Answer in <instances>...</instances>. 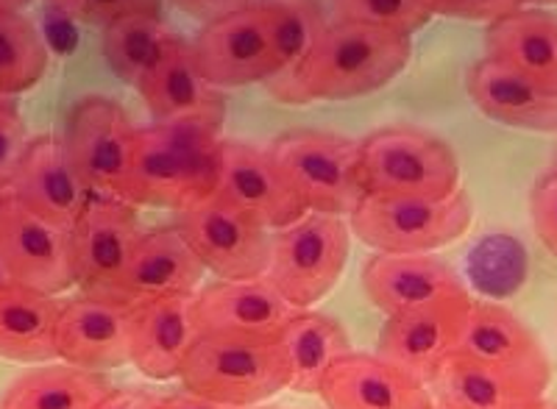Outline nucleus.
Segmentation results:
<instances>
[{"label":"nucleus","mask_w":557,"mask_h":409,"mask_svg":"<svg viewBox=\"0 0 557 409\" xmlns=\"http://www.w3.org/2000/svg\"><path fill=\"white\" fill-rule=\"evenodd\" d=\"M410 59L407 34L330 20L310 51L265 87L282 103L357 101L396 82Z\"/></svg>","instance_id":"f257e3e1"},{"label":"nucleus","mask_w":557,"mask_h":409,"mask_svg":"<svg viewBox=\"0 0 557 409\" xmlns=\"http://www.w3.org/2000/svg\"><path fill=\"white\" fill-rule=\"evenodd\" d=\"M221 126L151 123L137 128L126 201L184 212L215 193Z\"/></svg>","instance_id":"f03ea898"},{"label":"nucleus","mask_w":557,"mask_h":409,"mask_svg":"<svg viewBox=\"0 0 557 409\" xmlns=\"http://www.w3.org/2000/svg\"><path fill=\"white\" fill-rule=\"evenodd\" d=\"M178 382L187 393L221 407L251 409L287 391L290 371L278 340L196 337Z\"/></svg>","instance_id":"7ed1b4c3"},{"label":"nucleus","mask_w":557,"mask_h":409,"mask_svg":"<svg viewBox=\"0 0 557 409\" xmlns=\"http://www.w3.org/2000/svg\"><path fill=\"white\" fill-rule=\"evenodd\" d=\"M360 187L382 198H449L462 187L460 159L437 134L387 126L360 139Z\"/></svg>","instance_id":"20e7f679"},{"label":"nucleus","mask_w":557,"mask_h":409,"mask_svg":"<svg viewBox=\"0 0 557 409\" xmlns=\"http://www.w3.org/2000/svg\"><path fill=\"white\" fill-rule=\"evenodd\" d=\"M346 221L376 253H435L469 234L474 203L462 187L449 198L362 196Z\"/></svg>","instance_id":"39448f33"},{"label":"nucleus","mask_w":557,"mask_h":409,"mask_svg":"<svg viewBox=\"0 0 557 409\" xmlns=\"http://www.w3.org/2000/svg\"><path fill=\"white\" fill-rule=\"evenodd\" d=\"M307 212L348 218L362 201L360 142L321 128L278 134L265 148Z\"/></svg>","instance_id":"423d86ee"},{"label":"nucleus","mask_w":557,"mask_h":409,"mask_svg":"<svg viewBox=\"0 0 557 409\" xmlns=\"http://www.w3.org/2000/svg\"><path fill=\"white\" fill-rule=\"evenodd\" d=\"M351 228L346 218L305 212L271 234L265 278L290 307L312 309L335 290L348 262Z\"/></svg>","instance_id":"0eeeda50"},{"label":"nucleus","mask_w":557,"mask_h":409,"mask_svg":"<svg viewBox=\"0 0 557 409\" xmlns=\"http://www.w3.org/2000/svg\"><path fill=\"white\" fill-rule=\"evenodd\" d=\"M143 232L134 203L92 193L67 232L73 284L84 296L126 303L128 262Z\"/></svg>","instance_id":"6e6552de"},{"label":"nucleus","mask_w":557,"mask_h":409,"mask_svg":"<svg viewBox=\"0 0 557 409\" xmlns=\"http://www.w3.org/2000/svg\"><path fill=\"white\" fill-rule=\"evenodd\" d=\"M137 126L126 109L103 95H87L70 109L59 134L70 164L98 196L126 201Z\"/></svg>","instance_id":"1a4fd4ad"},{"label":"nucleus","mask_w":557,"mask_h":409,"mask_svg":"<svg viewBox=\"0 0 557 409\" xmlns=\"http://www.w3.org/2000/svg\"><path fill=\"white\" fill-rule=\"evenodd\" d=\"M173 226L201 259L203 271L218 278L265 276L271 259V234L248 214L218 198L215 193L196 207L176 212Z\"/></svg>","instance_id":"9d476101"},{"label":"nucleus","mask_w":557,"mask_h":409,"mask_svg":"<svg viewBox=\"0 0 557 409\" xmlns=\"http://www.w3.org/2000/svg\"><path fill=\"white\" fill-rule=\"evenodd\" d=\"M190 45L201 76L218 89L268 84L282 73L271 28L257 3L203 23Z\"/></svg>","instance_id":"9b49d317"},{"label":"nucleus","mask_w":557,"mask_h":409,"mask_svg":"<svg viewBox=\"0 0 557 409\" xmlns=\"http://www.w3.org/2000/svg\"><path fill=\"white\" fill-rule=\"evenodd\" d=\"M193 326L198 337H248L278 340L298 309L290 307L265 276L218 278L196 290L190 301Z\"/></svg>","instance_id":"f8f14e48"},{"label":"nucleus","mask_w":557,"mask_h":409,"mask_svg":"<svg viewBox=\"0 0 557 409\" xmlns=\"http://www.w3.org/2000/svg\"><path fill=\"white\" fill-rule=\"evenodd\" d=\"M215 196L268 232L290 226L307 212L271 153L240 139H221Z\"/></svg>","instance_id":"ddd939ff"},{"label":"nucleus","mask_w":557,"mask_h":409,"mask_svg":"<svg viewBox=\"0 0 557 409\" xmlns=\"http://www.w3.org/2000/svg\"><path fill=\"white\" fill-rule=\"evenodd\" d=\"M0 253L20 287L57 298L76 287L70 268V234L34 214L12 193L0 209Z\"/></svg>","instance_id":"4468645a"},{"label":"nucleus","mask_w":557,"mask_h":409,"mask_svg":"<svg viewBox=\"0 0 557 409\" xmlns=\"http://www.w3.org/2000/svg\"><path fill=\"white\" fill-rule=\"evenodd\" d=\"M57 359L89 373H109L132 359V303L78 296L62 301Z\"/></svg>","instance_id":"2eb2a0df"},{"label":"nucleus","mask_w":557,"mask_h":409,"mask_svg":"<svg viewBox=\"0 0 557 409\" xmlns=\"http://www.w3.org/2000/svg\"><path fill=\"white\" fill-rule=\"evenodd\" d=\"M471 301L474 298L466 296L387 318L380 334L376 357L430 387L437 368L460 348Z\"/></svg>","instance_id":"dca6fc26"},{"label":"nucleus","mask_w":557,"mask_h":409,"mask_svg":"<svg viewBox=\"0 0 557 409\" xmlns=\"http://www.w3.org/2000/svg\"><path fill=\"white\" fill-rule=\"evenodd\" d=\"M362 287L387 318L471 296L460 273L437 253H374L362 268Z\"/></svg>","instance_id":"f3484780"},{"label":"nucleus","mask_w":557,"mask_h":409,"mask_svg":"<svg viewBox=\"0 0 557 409\" xmlns=\"http://www.w3.org/2000/svg\"><path fill=\"white\" fill-rule=\"evenodd\" d=\"M9 193L20 203H26L34 214L64 232L73 228L92 196V189L82 182L76 168L70 164L62 139L57 134L28 137L26 151L9 178Z\"/></svg>","instance_id":"a211bd4d"},{"label":"nucleus","mask_w":557,"mask_h":409,"mask_svg":"<svg viewBox=\"0 0 557 409\" xmlns=\"http://www.w3.org/2000/svg\"><path fill=\"white\" fill-rule=\"evenodd\" d=\"M457 351L480 359L485 365L530 382L541 393L549 391L552 362L546 348L516 312L502 303L471 301L469 321L462 329Z\"/></svg>","instance_id":"6ab92c4d"},{"label":"nucleus","mask_w":557,"mask_h":409,"mask_svg":"<svg viewBox=\"0 0 557 409\" xmlns=\"http://www.w3.org/2000/svg\"><path fill=\"white\" fill-rule=\"evenodd\" d=\"M146 103L153 123H215L223 126L226 101L218 87L198 70L193 45L184 37L173 39L143 82L134 87Z\"/></svg>","instance_id":"aec40b11"},{"label":"nucleus","mask_w":557,"mask_h":409,"mask_svg":"<svg viewBox=\"0 0 557 409\" xmlns=\"http://www.w3.org/2000/svg\"><path fill=\"white\" fill-rule=\"evenodd\" d=\"M318 396L326 409H432L430 387L376 354H346L323 376Z\"/></svg>","instance_id":"412c9836"},{"label":"nucleus","mask_w":557,"mask_h":409,"mask_svg":"<svg viewBox=\"0 0 557 409\" xmlns=\"http://www.w3.org/2000/svg\"><path fill=\"white\" fill-rule=\"evenodd\" d=\"M193 296L151 298L132 303V359L153 382H171L182 373L184 359L190 354L198 332L190 312Z\"/></svg>","instance_id":"4be33fe9"},{"label":"nucleus","mask_w":557,"mask_h":409,"mask_svg":"<svg viewBox=\"0 0 557 409\" xmlns=\"http://www.w3.org/2000/svg\"><path fill=\"white\" fill-rule=\"evenodd\" d=\"M466 89L471 103L499 126L557 134V95H546L496 59L482 57L471 64Z\"/></svg>","instance_id":"5701e85b"},{"label":"nucleus","mask_w":557,"mask_h":409,"mask_svg":"<svg viewBox=\"0 0 557 409\" xmlns=\"http://www.w3.org/2000/svg\"><path fill=\"white\" fill-rule=\"evenodd\" d=\"M485 57L496 59L521 78L557 95V14L541 7H521L487 23Z\"/></svg>","instance_id":"b1692460"},{"label":"nucleus","mask_w":557,"mask_h":409,"mask_svg":"<svg viewBox=\"0 0 557 409\" xmlns=\"http://www.w3.org/2000/svg\"><path fill=\"white\" fill-rule=\"evenodd\" d=\"M203 264L176 226L146 228L126 273V303L196 296Z\"/></svg>","instance_id":"393cba45"},{"label":"nucleus","mask_w":557,"mask_h":409,"mask_svg":"<svg viewBox=\"0 0 557 409\" xmlns=\"http://www.w3.org/2000/svg\"><path fill=\"white\" fill-rule=\"evenodd\" d=\"M430 393L444 409H541L546 404V393L530 382L496 371L462 351H455L437 368Z\"/></svg>","instance_id":"a878e982"},{"label":"nucleus","mask_w":557,"mask_h":409,"mask_svg":"<svg viewBox=\"0 0 557 409\" xmlns=\"http://www.w3.org/2000/svg\"><path fill=\"white\" fill-rule=\"evenodd\" d=\"M62 301L9 284L0 290V359L17 365L57 362V323Z\"/></svg>","instance_id":"bb28decb"},{"label":"nucleus","mask_w":557,"mask_h":409,"mask_svg":"<svg viewBox=\"0 0 557 409\" xmlns=\"http://www.w3.org/2000/svg\"><path fill=\"white\" fill-rule=\"evenodd\" d=\"M278 343L285 348L290 382L287 391L318 396L323 376L332 371L337 359L351 354L348 332L335 318L315 312V309H298L278 334Z\"/></svg>","instance_id":"cd10ccee"},{"label":"nucleus","mask_w":557,"mask_h":409,"mask_svg":"<svg viewBox=\"0 0 557 409\" xmlns=\"http://www.w3.org/2000/svg\"><path fill=\"white\" fill-rule=\"evenodd\" d=\"M112 382L107 373H89L64 362L32 365L3 387L0 409H96Z\"/></svg>","instance_id":"c85d7f7f"},{"label":"nucleus","mask_w":557,"mask_h":409,"mask_svg":"<svg viewBox=\"0 0 557 409\" xmlns=\"http://www.w3.org/2000/svg\"><path fill=\"white\" fill-rule=\"evenodd\" d=\"M178 34L168 26L162 14H134L101 32L103 57L121 82L137 87L148 70L165 57Z\"/></svg>","instance_id":"c756f323"},{"label":"nucleus","mask_w":557,"mask_h":409,"mask_svg":"<svg viewBox=\"0 0 557 409\" xmlns=\"http://www.w3.org/2000/svg\"><path fill=\"white\" fill-rule=\"evenodd\" d=\"M48 70V42L23 12H0V92L20 98Z\"/></svg>","instance_id":"7c9ffc66"},{"label":"nucleus","mask_w":557,"mask_h":409,"mask_svg":"<svg viewBox=\"0 0 557 409\" xmlns=\"http://www.w3.org/2000/svg\"><path fill=\"white\" fill-rule=\"evenodd\" d=\"M271 28L273 45L282 59V73L305 57L330 23L326 0H253Z\"/></svg>","instance_id":"2f4dec72"},{"label":"nucleus","mask_w":557,"mask_h":409,"mask_svg":"<svg viewBox=\"0 0 557 409\" xmlns=\"http://www.w3.org/2000/svg\"><path fill=\"white\" fill-rule=\"evenodd\" d=\"M330 20L366 23L412 37L432 20L421 0H326Z\"/></svg>","instance_id":"473e14b6"},{"label":"nucleus","mask_w":557,"mask_h":409,"mask_svg":"<svg viewBox=\"0 0 557 409\" xmlns=\"http://www.w3.org/2000/svg\"><path fill=\"white\" fill-rule=\"evenodd\" d=\"M53 3L67 17L101 28V32L134 14H162V7H165V0H53Z\"/></svg>","instance_id":"72a5a7b5"},{"label":"nucleus","mask_w":557,"mask_h":409,"mask_svg":"<svg viewBox=\"0 0 557 409\" xmlns=\"http://www.w3.org/2000/svg\"><path fill=\"white\" fill-rule=\"evenodd\" d=\"M421 7L432 17L474 20V23H494L516 9L527 7V0H421Z\"/></svg>","instance_id":"f704fd0d"},{"label":"nucleus","mask_w":557,"mask_h":409,"mask_svg":"<svg viewBox=\"0 0 557 409\" xmlns=\"http://www.w3.org/2000/svg\"><path fill=\"white\" fill-rule=\"evenodd\" d=\"M530 218L535 234L546 251L557 259V173L549 171L539 178L530 196Z\"/></svg>","instance_id":"c9c22d12"},{"label":"nucleus","mask_w":557,"mask_h":409,"mask_svg":"<svg viewBox=\"0 0 557 409\" xmlns=\"http://www.w3.org/2000/svg\"><path fill=\"white\" fill-rule=\"evenodd\" d=\"M28 137H32V134H28L26 120H23L20 109L0 114V182L7 184V187L14 168H17L20 157L26 151Z\"/></svg>","instance_id":"e433bc0d"},{"label":"nucleus","mask_w":557,"mask_h":409,"mask_svg":"<svg viewBox=\"0 0 557 409\" xmlns=\"http://www.w3.org/2000/svg\"><path fill=\"white\" fill-rule=\"evenodd\" d=\"M178 12L190 14V17L201 20V23H212L226 14H235L240 9H248L253 0H171Z\"/></svg>","instance_id":"4c0bfd02"},{"label":"nucleus","mask_w":557,"mask_h":409,"mask_svg":"<svg viewBox=\"0 0 557 409\" xmlns=\"http://www.w3.org/2000/svg\"><path fill=\"white\" fill-rule=\"evenodd\" d=\"M162 396L146 387H112L96 409H157Z\"/></svg>","instance_id":"58836bf2"},{"label":"nucleus","mask_w":557,"mask_h":409,"mask_svg":"<svg viewBox=\"0 0 557 409\" xmlns=\"http://www.w3.org/2000/svg\"><path fill=\"white\" fill-rule=\"evenodd\" d=\"M157 409H228V407L207 401V398L196 396V393L182 391V393H173V396H162V401H159Z\"/></svg>","instance_id":"ea45409f"},{"label":"nucleus","mask_w":557,"mask_h":409,"mask_svg":"<svg viewBox=\"0 0 557 409\" xmlns=\"http://www.w3.org/2000/svg\"><path fill=\"white\" fill-rule=\"evenodd\" d=\"M32 0H0V12H23Z\"/></svg>","instance_id":"a19ab883"},{"label":"nucleus","mask_w":557,"mask_h":409,"mask_svg":"<svg viewBox=\"0 0 557 409\" xmlns=\"http://www.w3.org/2000/svg\"><path fill=\"white\" fill-rule=\"evenodd\" d=\"M14 109H20V98H12V95L0 92V114L14 112Z\"/></svg>","instance_id":"79ce46f5"},{"label":"nucleus","mask_w":557,"mask_h":409,"mask_svg":"<svg viewBox=\"0 0 557 409\" xmlns=\"http://www.w3.org/2000/svg\"><path fill=\"white\" fill-rule=\"evenodd\" d=\"M9 284H14V278H12V273H9L7 259H3V253H0V290H3V287H9Z\"/></svg>","instance_id":"37998d69"},{"label":"nucleus","mask_w":557,"mask_h":409,"mask_svg":"<svg viewBox=\"0 0 557 409\" xmlns=\"http://www.w3.org/2000/svg\"><path fill=\"white\" fill-rule=\"evenodd\" d=\"M555 3H557V0H527V7H541V9L555 7Z\"/></svg>","instance_id":"c03bdc74"},{"label":"nucleus","mask_w":557,"mask_h":409,"mask_svg":"<svg viewBox=\"0 0 557 409\" xmlns=\"http://www.w3.org/2000/svg\"><path fill=\"white\" fill-rule=\"evenodd\" d=\"M7 198H9V187L3 182H0V209H3V203H7Z\"/></svg>","instance_id":"a18cd8bd"},{"label":"nucleus","mask_w":557,"mask_h":409,"mask_svg":"<svg viewBox=\"0 0 557 409\" xmlns=\"http://www.w3.org/2000/svg\"><path fill=\"white\" fill-rule=\"evenodd\" d=\"M541 409H557V404H549V401H546L544 407H541Z\"/></svg>","instance_id":"49530a36"},{"label":"nucleus","mask_w":557,"mask_h":409,"mask_svg":"<svg viewBox=\"0 0 557 409\" xmlns=\"http://www.w3.org/2000/svg\"><path fill=\"white\" fill-rule=\"evenodd\" d=\"M552 171L557 173V153H555V162H552Z\"/></svg>","instance_id":"de8ad7c7"},{"label":"nucleus","mask_w":557,"mask_h":409,"mask_svg":"<svg viewBox=\"0 0 557 409\" xmlns=\"http://www.w3.org/2000/svg\"><path fill=\"white\" fill-rule=\"evenodd\" d=\"M432 409H444V407H437V404H435V407H432Z\"/></svg>","instance_id":"09e8293b"},{"label":"nucleus","mask_w":557,"mask_h":409,"mask_svg":"<svg viewBox=\"0 0 557 409\" xmlns=\"http://www.w3.org/2000/svg\"><path fill=\"white\" fill-rule=\"evenodd\" d=\"M251 409H257V407H251Z\"/></svg>","instance_id":"8fccbe9b"}]
</instances>
